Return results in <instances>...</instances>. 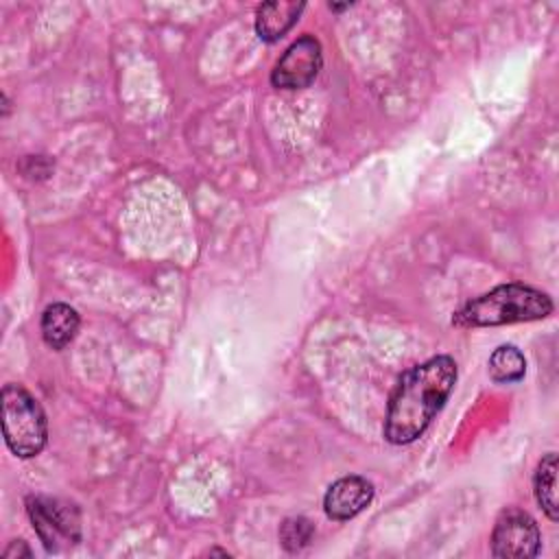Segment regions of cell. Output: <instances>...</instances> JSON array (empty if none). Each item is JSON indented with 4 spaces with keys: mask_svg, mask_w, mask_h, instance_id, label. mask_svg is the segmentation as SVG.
Wrapping results in <instances>:
<instances>
[{
    "mask_svg": "<svg viewBox=\"0 0 559 559\" xmlns=\"http://www.w3.org/2000/svg\"><path fill=\"white\" fill-rule=\"evenodd\" d=\"M456 373V362L450 356H432L404 371L389 400L384 439L406 445L421 437L450 397Z\"/></svg>",
    "mask_w": 559,
    "mask_h": 559,
    "instance_id": "1",
    "label": "cell"
},
{
    "mask_svg": "<svg viewBox=\"0 0 559 559\" xmlns=\"http://www.w3.org/2000/svg\"><path fill=\"white\" fill-rule=\"evenodd\" d=\"M552 312V299L526 284H500L461 306L452 323L459 328H493L539 321Z\"/></svg>",
    "mask_w": 559,
    "mask_h": 559,
    "instance_id": "2",
    "label": "cell"
},
{
    "mask_svg": "<svg viewBox=\"0 0 559 559\" xmlns=\"http://www.w3.org/2000/svg\"><path fill=\"white\" fill-rule=\"evenodd\" d=\"M2 432L20 459L37 456L48 441V424L39 402L20 384L2 386Z\"/></svg>",
    "mask_w": 559,
    "mask_h": 559,
    "instance_id": "3",
    "label": "cell"
},
{
    "mask_svg": "<svg viewBox=\"0 0 559 559\" xmlns=\"http://www.w3.org/2000/svg\"><path fill=\"white\" fill-rule=\"evenodd\" d=\"M26 513L48 552L81 542V513L74 504L50 496H28Z\"/></svg>",
    "mask_w": 559,
    "mask_h": 559,
    "instance_id": "4",
    "label": "cell"
},
{
    "mask_svg": "<svg viewBox=\"0 0 559 559\" xmlns=\"http://www.w3.org/2000/svg\"><path fill=\"white\" fill-rule=\"evenodd\" d=\"M542 548V535L535 520L515 507L504 509L491 533V555L500 559H531Z\"/></svg>",
    "mask_w": 559,
    "mask_h": 559,
    "instance_id": "5",
    "label": "cell"
},
{
    "mask_svg": "<svg viewBox=\"0 0 559 559\" xmlns=\"http://www.w3.org/2000/svg\"><path fill=\"white\" fill-rule=\"evenodd\" d=\"M323 68V52L319 39L304 35L295 39L271 72V83L282 90H304L314 83Z\"/></svg>",
    "mask_w": 559,
    "mask_h": 559,
    "instance_id": "6",
    "label": "cell"
},
{
    "mask_svg": "<svg viewBox=\"0 0 559 559\" xmlns=\"http://www.w3.org/2000/svg\"><path fill=\"white\" fill-rule=\"evenodd\" d=\"M373 500V485L362 476H343L334 480L323 496V511L330 520L345 522L356 518Z\"/></svg>",
    "mask_w": 559,
    "mask_h": 559,
    "instance_id": "7",
    "label": "cell"
},
{
    "mask_svg": "<svg viewBox=\"0 0 559 559\" xmlns=\"http://www.w3.org/2000/svg\"><path fill=\"white\" fill-rule=\"evenodd\" d=\"M304 7H306L304 2H293V0H275V2L260 4L255 13L258 37L269 44L282 39L299 20V13L304 11Z\"/></svg>",
    "mask_w": 559,
    "mask_h": 559,
    "instance_id": "8",
    "label": "cell"
},
{
    "mask_svg": "<svg viewBox=\"0 0 559 559\" xmlns=\"http://www.w3.org/2000/svg\"><path fill=\"white\" fill-rule=\"evenodd\" d=\"M79 312L68 304H50L41 314V336L52 349L70 345L79 332Z\"/></svg>",
    "mask_w": 559,
    "mask_h": 559,
    "instance_id": "9",
    "label": "cell"
},
{
    "mask_svg": "<svg viewBox=\"0 0 559 559\" xmlns=\"http://www.w3.org/2000/svg\"><path fill=\"white\" fill-rule=\"evenodd\" d=\"M533 491L537 504L544 509L548 520H559V502H557V454L548 452L542 456L535 476H533Z\"/></svg>",
    "mask_w": 559,
    "mask_h": 559,
    "instance_id": "10",
    "label": "cell"
},
{
    "mask_svg": "<svg viewBox=\"0 0 559 559\" xmlns=\"http://www.w3.org/2000/svg\"><path fill=\"white\" fill-rule=\"evenodd\" d=\"M489 378L500 384H511L524 378L526 358L515 345H500L489 356Z\"/></svg>",
    "mask_w": 559,
    "mask_h": 559,
    "instance_id": "11",
    "label": "cell"
},
{
    "mask_svg": "<svg viewBox=\"0 0 559 559\" xmlns=\"http://www.w3.org/2000/svg\"><path fill=\"white\" fill-rule=\"evenodd\" d=\"M314 535V526L310 520L297 515V518H286L280 524V544L286 552H299L304 550Z\"/></svg>",
    "mask_w": 559,
    "mask_h": 559,
    "instance_id": "12",
    "label": "cell"
},
{
    "mask_svg": "<svg viewBox=\"0 0 559 559\" xmlns=\"http://www.w3.org/2000/svg\"><path fill=\"white\" fill-rule=\"evenodd\" d=\"M13 555H24V557H31V550H28V546L24 544V539H17V542H13L7 550H4V557L7 559H11Z\"/></svg>",
    "mask_w": 559,
    "mask_h": 559,
    "instance_id": "13",
    "label": "cell"
},
{
    "mask_svg": "<svg viewBox=\"0 0 559 559\" xmlns=\"http://www.w3.org/2000/svg\"><path fill=\"white\" fill-rule=\"evenodd\" d=\"M349 4H330V9H334V11H343V9H347Z\"/></svg>",
    "mask_w": 559,
    "mask_h": 559,
    "instance_id": "14",
    "label": "cell"
}]
</instances>
